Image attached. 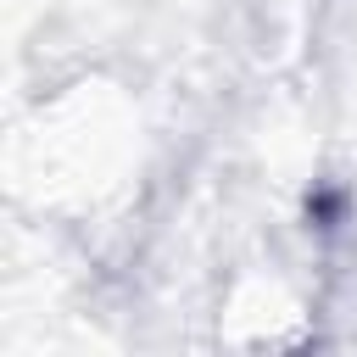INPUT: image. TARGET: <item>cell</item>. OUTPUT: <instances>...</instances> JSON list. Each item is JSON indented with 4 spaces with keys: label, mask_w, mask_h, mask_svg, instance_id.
Here are the masks:
<instances>
[{
    "label": "cell",
    "mask_w": 357,
    "mask_h": 357,
    "mask_svg": "<svg viewBox=\"0 0 357 357\" xmlns=\"http://www.w3.org/2000/svg\"><path fill=\"white\" fill-rule=\"evenodd\" d=\"M340 212H346V195L340 190H312L307 195V218H318V229H335Z\"/></svg>",
    "instance_id": "1"
}]
</instances>
